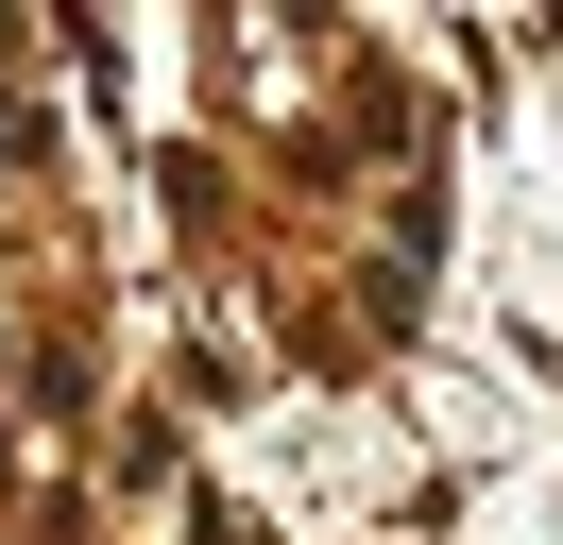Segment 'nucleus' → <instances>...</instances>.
Instances as JSON below:
<instances>
[{
    "instance_id": "1",
    "label": "nucleus",
    "mask_w": 563,
    "mask_h": 545,
    "mask_svg": "<svg viewBox=\"0 0 563 545\" xmlns=\"http://www.w3.org/2000/svg\"><path fill=\"white\" fill-rule=\"evenodd\" d=\"M18 154H35V120H18V102H0V170H18Z\"/></svg>"
}]
</instances>
